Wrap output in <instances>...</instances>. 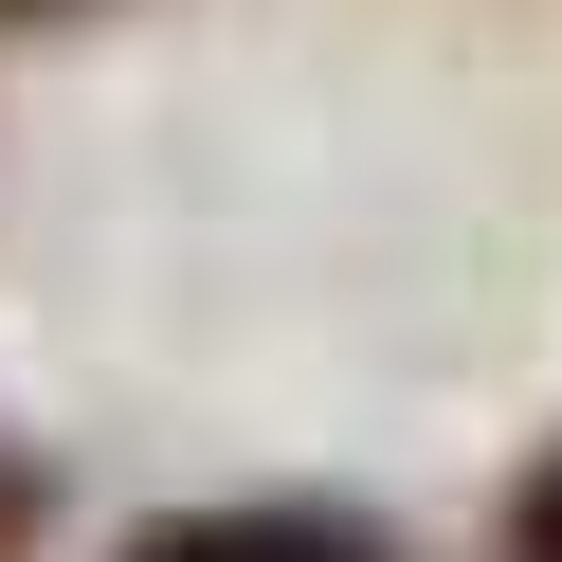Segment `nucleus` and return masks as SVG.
<instances>
[{"mask_svg":"<svg viewBox=\"0 0 562 562\" xmlns=\"http://www.w3.org/2000/svg\"><path fill=\"white\" fill-rule=\"evenodd\" d=\"M37 526H55V472H37L19 436H0V562H37Z\"/></svg>","mask_w":562,"mask_h":562,"instance_id":"nucleus-2","label":"nucleus"},{"mask_svg":"<svg viewBox=\"0 0 562 562\" xmlns=\"http://www.w3.org/2000/svg\"><path fill=\"white\" fill-rule=\"evenodd\" d=\"M0 19H74V0H0Z\"/></svg>","mask_w":562,"mask_h":562,"instance_id":"nucleus-4","label":"nucleus"},{"mask_svg":"<svg viewBox=\"0 0 562 562\" xmlns=\"http://www.w3.org/2000/svg\"><path fill=\"white\" fill-rule=\"evenodd\" d=\"M127 562H400V526H363V508H182Z\"/></svg>","mask_w":562,"mask_h":562,"instance_id":"nucleus-1","label":"nucleus"},{"mask_svg":"<svg viewBox=\"0 0 562 562\" xmlns=\"http://www.w3.org/2000/svg\"><path fill=\"white\" fill-rule=\"evenodd\" d=\"M508 562H562V436H544V472L508 490Z\"/></svg>","mask_w":562,"mask_h":562,"instance_id":"nucleus-3","label":"nucleus"}]
</instances>
